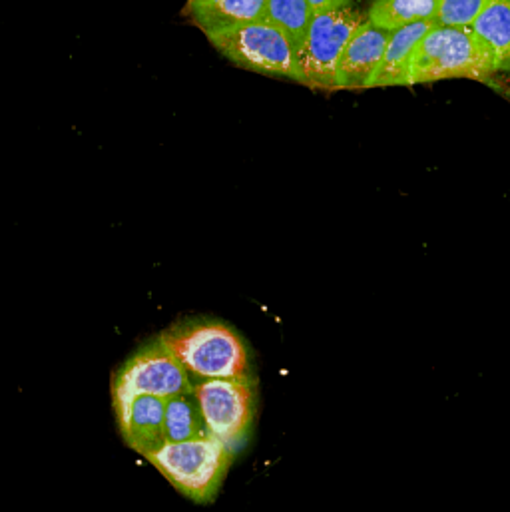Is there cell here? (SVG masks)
Returning a JSON list of instances; mask_svg holds the SVG:
<instances>
[{
	"mask_svg": "<svg viewBox=\"0 0 510 512\" xmlns=\"http://www.w3.org/2000/svg\"><path fill=\"white\" fill-rule=\"evenodd\" d=\"M164 427H166L168 443L192 441V439L210 435L206 421L202 417L198 399L194 395V389L166 399Z\"/></svg>",
	"mask_w": 510,
	"mask_h": 512,
	"instance_id": "obj_13",
	"label": "cell"
},
{
	"mask_svg": "<svg viewBox=\"0 0 510 512\" xmlns=\"http://www.w3.org/2000/svg\"><path fill=\"white\" fill-rule=\"evenodd\" d=\"M313 16L315 10L307 0H267L263 14L267 22L285 32L295 50L303 42Z\"/></svg>",
	"mask_w": 510,
	"mask_h": 512,
	"instance_id": "obj_15",
	"label": "cell"
},
{
	"mask_svg": "<svg viewBox=\"0 0 510 512\" xmlns=\"http://www.w3.org/2000/svg\"><path fill=\"white\" fill-rule=\"evenodd\" d=\"M497 72H510V0H493L469 26Z\"/></svg>",
	"mask_w": 510,
	"mask_h": 512,
	"instance_id": "obj_12",
	"label": "cell"
},
{
	"mask_svg": "<svg viewBox=\"0 0 510 512\" xmlns=\"http://www.w3.org/2000/svg\"><path fill=\"white\" fill-rule=\"evenodd\" d=\"M493 0H441L437 22L449 26H471Z\"/></svg>",
	"mask_w": 510,
	"mask_h": 512,
	"instance_id": "obj_16",
	"label": "cell"
},
{
	"mask_svg": "<svg viewBox=\"0 0 510 512\" xmlns=\"http://www.w3.org/2000/svg\"><path fill=\"white\" fill-rule=\"evenodd\" d=\"M114 409L118 415L120 435L124 443L136 453L148 459L168 443L164 427L166 399L142 395L116 405Z\"/></svg>",
	"mask_w": 510,
	"mask_h": 512,
	"instance_id": "obj_9",
	"label": "cell"
},
{
	"mask_svg": "<svg viewBox=\"0 0 510 512\" xmlns=\"http://www.w3.org/2000/svg\"><path fill=\"white\" fill-rule=\"evenodd\" d=\"M190 375L202 379H248L250 355L244 341L218 321L176 325L160 335Z\"/></svg>",
	"mask_w": 510,
	"mask_h": 512,
	"instance_id": "obj_1",
	"label": "cell"
},
{
	"mask_svg": "<svg viewBox=\"0 0 510 512\" xmlns=\"http://www.w3.org/2000/svg\"><path fill=\"white\" fill-rule=\"evenodd\" d=\"M192 389L190 373L158 337L154 343L130 357L118 371L112 383V399L116 407L142 395L170 399Z\"/></svg>",
	"mask_w": 510,
	"mask_h": 512,
	"instance_id": "obj_7",
	"label": "cell"
},
{
	"mask_svg": "<svg viewBox=\"0 0 510 512\" xmlns=\"http://www.w3.org/2000/svg\"><path fill=\"white\" fill-rule=\"evenodd\" d=\"M206 36L218 52L240 68L299 82L295 46L285 32L265 18Z\"/></svg>",
	"mask_w": 510,
	"mask_h": 512,
	"instance_id": "obj_5",
	"label": "cell"
},
{
	"mask_svg": "<svg viewBox=\"0 0 510 512\" xmlns=\"http://www.w3.org/2000/svg\"><path fill=\"white\" fill-rule=\"evenodd\" d=\"M208 433L238 451L250 437L255 419V389L250 379H204L194 385Z\"/></svg>",
	"mask_w": 510,
	"mask_h": 512,
	"instance_id": "obj_6",
	"label": "cell"
},
{
	"mask_svg": "<svg viewBox=\"0 0 510 512\" xmlns=\"http://www.w3.org/2000/svg\"><path fill=\"white\" fill-rule=\"evenodd\" d=\"M493 74V60L471 28L437 22L415 50L407 86L453 78L487 82Z\"/></svg>",
	"mask_w": 510,
	"mask_h": 512,
	"instance_id": "obj_2",
	"label": "cell"
},
{
	"mask_svg": "<svg viewBox=\"0 0 510 512\" xmlns=\"http://www.w3.org/2000/svg\"><path fill=\"white\" fill-rule=\"evenodd\" d=\"M437 24V20H421L403 28L389 32L383 60L377 68V74L371 82V88L385 86H407L409 68L415 56V50L423 36Z\"/></svg>",
	"mask_w": 510,
	"mask_h": 512,
	"instance_id": "obj_10",
	"label": "cell"
},
{
	"mask_svg": "<svg viewBox=\"0 0 510 512\" xmlns=\"http://www.w3.org/2000/svg\"><path fill=\"white\" fill-rule=\"evenodd\" d=\"M232 457V449L208 435L192 441L166 443L148 461L178 493L196 503H210L228 475Z\"/></svg>",
	"mask_w": 510,
	"mask_h": 512,
	"instance_id": "obj_3",
	"label": "cell"
},
{
	"mask_svg": "<svg viewBox=\"0 0 510 512\" xmlns=\"http://www.w3.org/2000/svg\"><path fill=\"white\" fill-rule=\"evenodd\" d=\"M389 32L365 20L345 46L337 66V90L371 88L383 60Z\"/></svg>",
	"mask_w": 510,
	"mask_h": 512,
	"instance_id": "obj_8",
	"label": "cell"
},
{
	"mask_svg": "<svg viewBox=\"0 0 510 512\" xmlns=\"http://www.w3.org/2000/svg\"><path fill=\"white\" fill-rule=\"evenodd\" d=\"M367 20L351 4L315 12L303 42L297 46L299 84L337 90V66L355 30Z\"/></svg>",
	"mask_w": 510,
	"mask_h": 512,
	"instance_id": "obj_4",
	"label": "cell"
},
{
	"mask_svg": "<svg viewBox=\"0 0 510 512\" xmlns=\"http://www.w3.org/2000/svg\"><path fill=\"white\" fill-rule=\"evenodd\" d=\"M311 4V8L315 12H323V10H331V8H337V6H343V4H351L349 0H307Z\"/></svg>",
	"mask_w": 510,
	"mask_h": 512,
	"instance_id": "obj_17",
	"label": "cell"
},
{
	"mask_svg": "<svg viewBox=\"0 0 510 512\" xmlns=\"http://www.w3.org/2000/svg\"><path fill=\"white\" fill-rule=\"evenodd\" d=\"M267 0H188L186 12L194 24L212 34L263 18Z\"/></svg>",
	"mask_w": 510,
	"mask_h": 512,
	"instance_id": "obj_11",
	"label": "cell"
},
{
	"mask_svg": "<svg viewBox=\"0 0 510 512\" xmlns=\"http://www.w3.org/2000/svg\"><path fill=\"white\" fill-rule=\"evenodd\" d=\"M439 2L441 0H375L367 12V20L393 32L421 20H437Z\"/></svg>",
	"mask_w": 510,
	"mask_h": 512,
	"instance_id": "obj_14",
	"label": "cell"
}]
</instances>
